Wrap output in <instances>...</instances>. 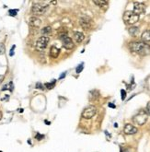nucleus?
I'll return each instance as SVG.
<instances>
[{"label":"nucleus","mask_w":150,"mask_h":152,"mask_svg":"<svg viewBox=\"0 0 150 152\" xmlns=\"http://www.w3.org/2000/svg\"><path fill=\"white\" fill-rule=\"evenodd\" d=\"M129 48L133 53L142 56L150 55V45L143 42H130Z\"/></svg>","instance_id":"obj_1"},{"label":"nucleus","mask_w":150,"mask_h":152,"mask_svg":"<svg viewBox=\"0 0 150 152\" xmlns=\"http://www.w3.org/2000/svg\"><path fill=\"white\" fill-rule=\"evenodd\" d=\"M122 19H123V21L125 22V24L133 25L139 20V16L136 15L135 13H133V11H125Z\"/></svg>","instance_id":"obj_2"},{"label":"nucleus","mask_w":150,"mask_h":152,"mask_svg":"<svg viewBox=\"0 0 150 152\" xmlns=\"http://www.w3.org/2000/svg\"><path fill=\"white\" fill-rule=\"evenodd\" d=\"M79 23L81 27L86 30H91L93 27V20L91 18L88 16H82L79 19Z\"/></svg>","instance_id":"obj_3"},{"label":"nucleus","mask_w":150,"mask_h":152,"mask_svg":"<svg viewBox=\"0 0 150 152\" xmlns=\"http://www.w3.org/2000/svg\"><path fill=\"white\" fill-rule=\"evenodd\" d=\"M49 41L50 39L48 36H42L37 40L36 42V49L38 51H43L45 49L48 43H49Z\"/></svg>","instance_id":"obj_4"},{"label":"nucleus","mask_w":150,"mask_h":152,"mask_svg":"<svg viewBox=\"0 0 150 152\" xmlns=\"http://www.w3.org/2000/svg\"><path fill=\"white\" fill-rule=\"evenodd\" d=\"M133 121L134 124H136L138 125H143L147 121V114L145 112H141V113H139L133 116Z\"/></svg>","instance_id":"obj_5"},{"label":"nucleus","mask_w":150,"mask_h":152,"mask_svg":"<svg viewBox=\"0 0 150 152\" xmlns=\"http://www.w3.org/2000/svg\"><path fill=\"white\" fill-rule=\"evenodd\" d=\"M46 9H47V6H42V4L35 3V4L32 5L31 12L36 16H40V15H43L45 13Z\"/></svg>","instance_id":"obj_6"},{"label":"nucleus","mask_w":150,"mask_h":152,"mask_svg":"<svg viewBox=\"0 0 150 152\" xmlns=\"http://www.w3.org/2000/svg\"><path fill=\"white\" fill-rule=\"evenodd\" d=\"M97 113V108L95 106H88L87 107L82 113V117L84 119H90L92 118Z\"/></svg>","instance_id":"obj_7"},{"label":"nucleus","mask_w":150,"mask_h":152,"mask_svg":"<svg viewBox=\"0 0 150 152\" xmlns=\"http://www.w3.org/2000/svg\"><path fill=\"white\" fill-rule=\"evenodd\" d=\"M60 39H61V41H62L63 46L65 47L66 49L71 50V49L74 48V42L72 41V39H71L70 37H68L66 34L62 35V36L60 37Z\"/></svg>","instance_id":"obj_8"},{"label":"nucleus","mask_w":150,"mask_h":152,"mask_svg":"<svg viewBox=\"0 0 150 152\" xmlns=\"http://www.w3.org/2000/svg\"><path fill=\"white\" fill-rule=\"evenodd\" d=\"M146 11V6L143 4V3H140V2H134L133 3V13H135L136 15H140V14H143V13Z\"/></svg>","instance_id":"obj_9"},{"label":"nucleus","mask_w":150,"mask_h":152,"mask_svg":"<svg viewBox=\"0 0 150 152\" xmlns=\"http://www.w3.org/2000/svg\"><path fill=\"white\" fill-rule=\"evenodd\" d=\"M123 132L126 135H134L138 132V129L135 126H133V124H126L123 128Z\"/></svg>","instance_id":"obj_10"},{"label":"nucleus","mask_w":150,"mask_h":152,"mask_svg":"<svg viewBox=\"0 0 150 152\" xmlns=\"http://www.w3.org/2000/svg\"><path fill=\"white\" fill-rule=\"evenodd\" d=\"M29 26L33 27V28H39L41 24H42V20L40 19H38L37 17H31L29 20Z\"/></svg>","instance_id":"obj_11"},{"label":"nucleus","mask_w":150,"mask_h":152,"mask_svg":"<svg viewBox=\"0 0 150 152\" xmlns=\"http://www.w3.org/2000/svg\"><path fill=\"white\" fill-rule=\"evenodd\" d=\"M99 98H100V92H99V90H97V89H93V90H91V91L89 92L88 99H89V101H97Z\"/></svg>","instance_id":"obj_12"},{"label":"nucleus","mask_w":150,"mask_h":152,"mask_svg":"<svg viewBox=\"0 0 150 152\" xmlns=\"http://www.w3.org/2000/svg\"><path fill=\"white\" fill-rule=\"evenodd\" d=\"M141 40L142 42L146 43V44L150 43V30H146V31H144L142 33Z\"/></svg>","instance_id":"obj_13"},{"label":"nucleus","mask_w":150,"mask_h":152,"mask_svg":"<svg viewBox=\"0 0 150 152\" xmlns=\"http://www.w3.org/2000/svg\"><path fill=\"white\" fill-rule=\"evenodd\" d=\"M60 54V49L56 46H52L50 49V55L53 58H57Z\"/></svg>","instance_id":"obj_14"},{"label":"nucleus","mask_w":150,"mask_h":152,"mask_svg":"<svg viewBox=\"0 0 150 152\" xmlns=\"http://www.w3.org/2000/svg\"><path fill=\"white\" fill-rule=\"evenodd\" d=\"M74 39H75V42L79 43V42H81L84 39H85V36H84V34L82 33V32H80V31H75V33H74Z\"/></svg>","instance_id":"obj_15"},{"label":"nucleus","mask_w":150,"mask_h":152,"mask_svg":"<svg viewBox=\"0 0 150 152\" xmlns=\"http://www.w3.org/2000/svg\"><path fill=\"white\" fill-rule=\"evenodd\" d=\"M94 4L97 5L100 8H103V7H107L108 6V1H103V0H99V1H94Z\"/></svg>","instance_id":"obj_16"},{"label":"nucleus","mask_w":150,"mask_h":152,"mask_svg":"<svg viewBox=\"0 0 150 152\" xmlns=\"http://www.w3.org/2000/svg\"><path fill=\"white\" fill-rule=\"evenodd\" d=\"M138 28L137 27H132V28H130L128 31H129L130 35H132V36H135V35H137L138 33Z\"/></svg>","instance_id":"obj_17"},{"label":"nucleus","mask_w":150,"mask_h":152,"mask_svg":"<svg viewBox=\"0 0 150 152\" xmlns=\"http://www.w3.org/2000/svg\"><path fill=\"white\" fill-rule=\"evenodd\" d=\"M51 31H52V28L50 26H47V27H44L42 30V33L44 36H46V35H49V33H51Z\"/></svg>","instance_id":"obj_18"},{"label":"nucleus","mask_w":150,"mask_h":152,"mask_svg":"<svg viewBox=\"0 0 150 152\" xmlns=\"http://www.w3.org/2000/svg\"><path fill=\"white\" fill-rule=\"evenodd\" d=\"M55 83H56V80H55V79H54V80L52 81L51 83H46V84H45L46 89H54V86H55Z\"/></svg>","instance_id":"obj_19"},{"label":"nucleus","mask_w":150,"mask_h":152,"mask_svg":"<svg viewBox=\"0 0 150 152\" xmlns=\"http://www.w3.org/2000/svg\"><path fill=\"white\" fill-rule=\"evenodd\" d=\"M5 52H6V47H5L4 43H0V55H4Z\"/></svg>","instance_id":"obj_20"},{"label":"nucleus","mask_w":150,"mask_h":152,"mask_svg":"<svg viewBox=\"0 0 150 152\" xmlns=\"http://www.w3.org/2000/svg\"><path fill=\"white\" fill-rule=\"evenodd\" d=\"M18 9H10L9 11V16H13V17H15L16 15H17V13H18Z\"/></svg>","instance_id":"obj_21"},{"label":"nucleus","mask_w":150,"mask_h":152,"mask_svg":"<svg viewBox=\"0 0 150 152\" xmlns=\"http://www.w3.org/2000/svg\"><path fill=\"white\" fill-rule=\"evenodd\" d=\"M83 68H84V66H83V63H82V64H80L79 66L76 67L75 71H76V73H77V74H79V73H81V72H82Z\"/></svg>","instance_id":"obj_22"},{"label":"nucleus","mask_w":150,"mask_h":152,"mask_svg":"<svg viewBox=\"0 0 150 152\" xmlns=\"http://www.w3.org/2000/svg\"><path fill=\"white\" fill-rule=\"evenodd\" d=\"M35 138H36L38 141H41V140H42L43 138H44V135H41L40 133H37V134H36V135H35Z\"/></svg>","instance_id":"obj_23"},{"label":"nucleus","mask_w":150,"mask_h":152,"mask_svg":"<svg viewBox=\"0 0 150 152\" xmlns=\"http://www.w3.org/2000/svg\"><path fill=\"white\" fill-rule=\"evenodd\" d=\"M121 94H122V101H124L125 97H126V91H125L124 89H122Z\"/></svg>","instance_id":"obj_24"},{"label":"nucleus","mask_w":150,"mask_h":152,"mask_svg":"<svg viewBox=\"0 0 150 152\" xmlns=\"http://www.w3.org/2000/svg\"><path fill=\"white\" fill-rule=\"evenodd\" d=\"M36 89H43L44 88H43V85H42L41 82H38L37 84H36Z\"/></svg>","instance_id":"obj_25"},{"label":"nucleus","mask_w":150,"mask_h":152,"mask_svg":"<svg viewBox=\"0 0 150 152\" xmlns=\"http://www.w3.org/2000/svg\"><path fill=\"white\" fill-rule=\"evenodd\" d=\"M146 114H147V115H149V116H150V102L148 103V104H147V106H146Z\"/></svg>","instance_id":"obj_26"},{"label":"nucleus","mask_w":150,"mask_h":152,"mask_svg":"<svg viewBox=\"0 0 150 152\" xmlns=\"http://www.w3.org/2000/svg\"><path fill=\"white\" fill-rule=\"evenodd\" d=\"M66 72H65V73H63L62 75L60 76V77H59V78H60V79H62L63 77H65V76H66Z\"/></svg>","instance_id":"obj_27"},{"label":"nucleus","mask_w":150,"mask_h":152,"mask_svg":"<svg viewBox=\"0 0 150 152\" xmlns=\"http://www.w3.org/2000/svg\"><path fill=\"white\" fill-rule=\"evenodd\" d=\"M109 107H111V108H116V106L112 104V103H109Z\"/></svg>","instance_id":"obj_28"},{"label":"nucleus","mask_w":150,"mask_h":152,"mask_svg":"<svg viewBox=\"0 0 150 152\" xmlns=\"http://www.w3.org/2000/svg\"><path fill=\"white\" fill-rule=\"evenodd\" d=\"M121 152H129L127 149H122V151Z\"/></svg>","instance_id":"obj_29"},{"label":"nucleus","mask_w":150,"mask_h":152,"mask_svg":"<svg viewBox=\"0 0 150 152\" xmlns=\"http://www.w3.org/2000/svg\"><path fill=\"white\" fill-rule=\"evenodd\" d=\"M45 123H46V124H48V125L50 124V122H48V121H45Z\"/></svg>","instance_id":"obj_30"},{"label":"nucleus","mask_w":150,"mask_h":152,"mask_svg":"<svg viewBox=\"0 0 150 152\" xmlns=\"http://www.w3.org/2000/svg\"><path fill=\"white\" fill-rule=\"evenodd\" d=\"M1 117H2V114L0 113V119H1Z\"/></svg>","instance_id":"obj_31"},{"label":"nucleus","mask_w":150,"mask_h":152,"mask_svg":"<svg viewBox=\"0 0 150 152\" xmlns=\"http://www.w3.org/2000/svg\"><path fill=\"white\" fill-rule=\"evenodd\" d=\"M0 152H2V151H0Z\"/></svg>","instance_id":"obj_32"}]
</instances>
